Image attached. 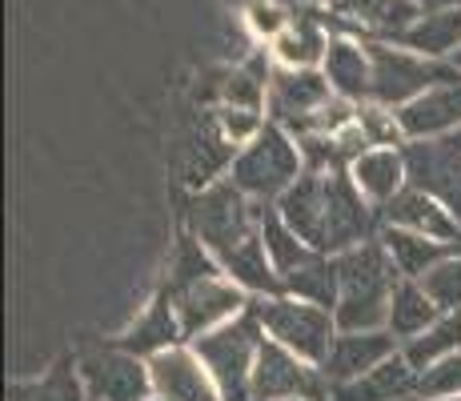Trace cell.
Instances as JSON below:
<instances>
[{"instance_id": "cell-1", "label": "cell", "mask_w": 461, "mask_h": 401, "mask_svg": "<svg viewBox=\"0 0 461 401\" xmlns=\"http://www.w3.org/2000/svg\"><path fill=\"white\" fill-rule=\"evenodd\" d=\"M337 278H341V297H337V329L341 333H369V329H385L389 321V297H393L397 265L389 261L381 241H366V245L349 249V253L333 257Z\"/></svg>"}, {"instance_id": "cell-2", "label": "cell", "mask_w": 461, "mask_h": 401, "mask_svg": "<svg viewBox=\"0 0 461 401\" xmlns=\"http://www.w3.org/2000/svg\"><path fill=\"white\" fill-rule=\"evenodd\" d=\"M261 333L265 329L249 305L229 325L193 342V353L205 361V369L212 373L225 401H253V365H257V350H261Z\"/></svg>"}, {"instance_id": "cell-3", "label": "cell", "mask_w": 461, "mask_h": 401, "mask_svg": "<svg viewBox=\"0 0 461 401\" xmlns=\"http://www.w3.org/2000/svg\"><path fill=\"white\" fill-rule=\"evenodd\" d=\"M261 329L269 333V342L285 345L289 353H297L301 361L309 365H325L333 342H337V317L333 309L309 305L301 297H289V293H277V297H261L253 305Z\"/></svg>"}, {"instance_id": "cell-4", "label": "cell", "mask_w": 461, "mask_h": 401, "mask_svg": "<svg viewBox=\"0 0 461 401\" xmlns=\"http://www.w3.org/2000/svg\"><path fill=\"white\" fill-rule=\"evenodd\" d=\"M301 173H305L301 169V145L281 124H265L261 137L245 145L233 160V185L253 201H281L297 185Z\"/></svg>"}, {"instance_id": "cell-5", "label": "cell", "mask_w": 461, "mask_h": 401, "mask_svg": "<svg viewBox=\"0 0 461 401\" xmlns=\"http://www.w3.org/2000/svg\"><path fill=\"white\" fill-rule=\"evenodd\" d=\"M261 221L265 209L253 205V197H245L233 181L229 185H209L197 201H193V233L209 249L212 257H229L237 245L261 237Z\"/></svg>"}, {"instance_id": "cell-6", "label": "cell", "mask_w": 461, "mask_h": 401, "mask_svg": "<svg viewBox=\"0 0 461 401\" xmlns=\"http://www.w3.org/2000/svg\"><path fill=\"white\" fill-rule=\"evenodd\" d=\"M369 65H374L369 96H374V105H385V109H405L429 88L457 80L454 65H438L429 57H418V52L405 49H385V44H369Z\"/></svg>"}, {"instance_id": "cell-7", "label": "cell", "mask_w": 461, "mask_h": 401, "mask_svg": "<svg viewBox=\"0 0 461 401\" xmlns=\"http://www.w3.org/2000/svg\"><path fill=\"white\" fill-rule=\"evenodd\" d=\"M165 293L173 297V305H176L185 342H197V337H205V333H212V329L229 325L233 317H241L245 309H249V301H245L249 293H245L233 278H225V273L168 285Z\"/></svg>"}, {"instance_id": "cell-8", "label": "cell", "mask_w": 461, "mask_h": 401, "mask_svg": "<svg viewBox=\"0 0 461 401\" xmlns=\"http://www.w3.org/2000/svg\"><path fill=\"white\" fill-rule=\"evenodd\" d=\"M333 386L321 365L301 361L277 342H261L253 365V401H330Z\"/></svg>"}, {"instance_id": "cell-9", "label": "cell", "mask_w": 461, "mask_h": 401, "mask_svg": "<svg viewBox=\"0 0 461 401\" xmlns=\"http://www.w3.org/2000/svg\"><path fill=\"white\" fill-rule=\"evenodd\" d=\"M369 233H374V213L353 177H345L341 169L325 173V257H341L366 245Z\"/></svg>"}, {"instance_id": "cell-10", "label": "cell", "mask_w": 461, "mask_h": 401, "mask_svg": "<svg viewBox=\"0 0 461 401\" xmlns=\"http://www.w3.org/2000/svg\"><path fill=\"white\" fill-rule=\"evenodd\" d=\"M81 378L85 389L96 401H153V369L140 365V358H132L117 345V350H96L81 361Z\"/></svg>"}, {"instance_id": "cell-11", "label": "cell", "mask_w": 461, "mask_h": 401, "mask_svg": "<svg viewBox=\"0 0 461 401\" xmlns=\"http://www.w3.org/2000/svg\"><path fill=\"white\" fill-rule=\"evenodd\" d=\"M149 369H153V389L161 401H225L205 361L185 345L149 358Z\"/></svg>"}, {"instance_id": "cell-12", "label": "cell", "mask_w": 461, "mask_h": 401, "mask_svg": "<svg viewBox=\"0 0 461 401\" xmlns=\"http://www.w3.org/2000/svg\"><path fill=\"white\" fill-rule=\"evenodd\" d=\"M405 169H410L413 189L433 193L461 221V149L454 141H446V145H413L405 153Z\"/></svg>"}, {"instance_id": "cell-13", "label": "cell", "mask_w": 461, "mask_h": 401, "mask_svg": "<svg viewBox=\"0 0 461 401\" xmlns=\"http://www.w3.org/2000/svg\"><path fill=\"white\" fill-rule=\"evenodd\" d=\"M397 353V337L389 329H369V333H337L330 358H325V378L330 386H349V381L366 378L381 361Z\"/></svg>"}, {"instance_id": "cell-14", "label": "cell", "mask_w": 461, "mask_h": 401, "mask_svg": "<svg viewBox=\"0 0 461 401\" xmlns=\"http://www.w3.org/2000/svg\"><path fill=\"white\" fill-rule=\"evenodd\" d=\"M385 221L397 229H410V233L429 237V241H441V245H454V249L461 241V221L433 197V193L413 189V185H405V189L385 205Z\"/></svg>"}, {"instance_id": "cell-15", "label": "cell", "mask_w": 461, "mask_h": 401, "mask_svg": "<svg viewBox=\"0 0 461 401\" xmlns=\"http://www.w3.org/2000/svg\"><path fill=\"white\" fill-rule=\"evenodd\" d=\"M397 121H402L405 137H413V141L461 132V77L429 88V93H421L405 109H397Z\"/></svg>"}, {"instance_id": "cell-16", "label": "cell", "mask_w": 461, "mask_h": 401, "mask_svg": "<svg viewBox=\"0 0 461 401\" xmlns=\"http://www.w3.org/2000/svg\"><path fill=\"white\" fill-rule=\"evenodd\" d=\"M277 217L305 245L325 253V173H301L294 189L277 201Z\"/></svg>"}, {"instance_id": "cell-17", "label": "cell", "mask_w": 461, "mask_h": 401, "mask_svg": "<svg viewBox=\"0 0 461 401\" xmlns=\"http://www.w3.org/2000/svg\"><path fill=\"white\" fill-rule=\"evenodd\" d=\"M181 342H185V329H181V317H176V305L168 293H161V297H153V305L125 329V337H121L117 345L125 353H132V358H157V353L173 350V345H181Z\"/></svg>"}, {"instance_id": "cell-18", "label": "cell", "mask_w": 461, "mask_h": 401, "mask_svg": "<svg viewBox=\"0 0 461 401\" xmlns=\"http://www.w3.org/2000/svg\"><path fill=\"white\" fill-rule=\"evenodd\" d=\"M413 394H418V369L397 350L393 358L369 369L366 378L349 381V386H333L330 401H405Z\"/></svg>"}, {"instance_id": "cell-19", "label": "cell", "mask_w": 461, "mask_h": 401, "mask_svg": "<svg viewBox=\"0 0 461 401\" xmlns=\"http://www.w3.org/2000/svg\"><path fill=\"white\" fill-rule=\"evenodd\" d=\"M349 177L361 189V197L385 209V205L405 189L410 169H405V153H397V149H369V153H361L349 165Z\"/></svg>"}, {"instance_id": "cell-20", "label": "cell", "mask_w": 461, "mask_h": 401, "mask_svg": "<svg viewBox=\"0 0 461 401\" xmlns=\"http://www.w3.org/2000/svg\"><path fill=\"white\" fill-rule=\"evenodd\" d=\"M333 88L325 73H317V68H289V73H281L273 80V109L281 113V117H297V129L313 117L321 105L333 101Z\"/></svg>"}, {"instance_id": "cell-21", "label": "cell", "mask_w": 461, "mask_h": 401, "mask_svg": "<svg viewBox=\"0 0 461 401\" xmlns=\"http://www.w3.org/2000/svg\"><path fill=\"white\" fill-rule=\"evenodd\" d=\"M321 73L330 80L333 96H341V101H361V96H369V85H374L369 49H357L353 41H330Z\"/></svg>"}, {"instance_id": "cell-22", "label": "cell", "mask_w": 461, "mask_h": 401, "mask_svg": "<svg viewBox=\"0 0 461 401\" xmlns=\"http://www.w3.org/2000/svg\"><path fill=\"white\" fill-rule=\"evenodd\" d=\"M381 245H385L389 261L397 265V273L410 281H421L438 261H446L449 253H457L454 245H441V241H429V237L410 233V229H397V225H389L385 233H381Z\"/></svg>"}, {"instance_id": "cell-23", "label": "cell", "mask_w": 461, "mask_h": 401, "mask_svg": "<svg viewBox=\"0 0 461 401\" xmlns=\"http://www.w3.org/2000/svg\"><path fill=\"white\" fill-rule=\"evenodd\" d=\"M438 317H441V309L433 305V297L421 289V281H410V278L397 281L393 297H389V321H385V329L397 342L421 337Z\"/></svg>"}, {"instance_id": "cell-24", "label": "cell", "mask_w": 461, "mask_h": 401, "mask_svg": "<svg viewBox=\"0 0 461 401\" xmlns=\"http://www.w3.org/2000/svg\"><path fill=\"white\" fill-rule=\"evenodd\" d=\"M402 41L410 44L418 57H429V60L457 52L461 49V5L441 8V13H433V16H421L413 29L402 32Z\"/></svg>"}, {"instance_id": "cell-25", "label": "cell", "mask_w": 461, "mask_h": 401, "mask_svg": "<svg viewBox=\"0 0 461 401\" xmlns=\"http://www.w3.org/2000/svg\"><path fill=\"white\" fill-rule=\"evenodd\" d=\"M261 237H265V249H269V261H273V269H277L281 285H285V278H294L297 269L313 265L317 257H325V253H317L313 245H305V241H301L294 229H289L285 221L277 217V213H265Z\"/></svg>"}, {"instance_id": "cell-26", "label": "cell", "mask_w": 461, "mask_h": 401, "mask_svg": "<svg viewBox=\"0 0 461 401\" xmlns=\"http://www.w3.org/2000/svg\"><path fill=\"white\" fill-rule=\"evenodd\" d=\"M402 353L418 373L429 369V365H438L441 358H449V353H461V309L457 314H441L421 337L405 342Z\"/></svg>"}, {"instance_id": "cell-27", "label": "cell", "mask_w": 461, "mask_h": 401, "mask_svg": "<svg viewBox=\"0 0 461 401\" xmlns=\"http://www.w3.org/2000/svg\"><path fill=\"white\" fill-rule=\"evenodd\" d=\"M325 52H330V41L317 29L313 16H301L297 24H289V29L273 41V57L285 68H313L325 60Z\"/></svg>"}, {"instance_id": "cell-28", "label": "cell", "mask_w": 461, "mask_h": 401, "mask_svg": "<svg viewBox=\"0 0 461 401\" xmlns=\"http://www.w3.org/2000/svg\"><path fill=\"white\" fill-rule=\"evenodd\" d=\"M333 8L345 21H361L381 32H405L413 29V16H418L413 0H333Z\"/></svg>"}, {"instance_id": "cell-29", "label": "cell", "mask_w": 461, "mask_h": 401, "mask_svg": "<svg viewBox=\"0 0 461 401\" xmlns=\"http://www.w3.org/2000/svg\"><path fill=\"white\" fill-rule=\"evenodd\" d=\"M285 293H289V297L309 301V305L337 309V297H341L337 261H330V257H317L313 265H305V269H297L294 278H285Z\"/></svg>"}, {"instance_id": "cell-30", "label": "cell", "mask_w": 461, "mask_h": 401, "mask_svg": "<svg viewBox=\"0 0 461 401\" xmlns=\"http://www.w3.org/2000/svg\"><path fill=\"white\" fill-rule=\"evenodd\" d=\"M13 401H85V378L68 365H57L41 381H21L13 389Z\"/></svg>"}, {"instance_id": "cell-31", "label": "cell", "mask_w": 461, "mask_h": 401, "mask_svg": "<svg viewBox=\"0 0 461 401\" xmlns=\"http://www.w3.org/2000/svg\"><path fill=\"white\" fill-rule=\"evenodd\" d=\"M421 289L433 297L441 314H457L461 309V253H449L421 278Z\"/></svg>"}, {"instance_id": "cell-32", "label": "cell", "mask_w": 461, "mask_h": 401, "mask_svg": "<svg viewBox=\"0 0 461 401\" xmlns=\"http://www.w3.org/2000/svg\"><path fill=\"white\" fill-rule=\"evenodd\" d=\"M418 397L421 401H441V397H461V353H449L438 365L418 373Z\"/></svg>"}, {"instance_id": "cell-33", "label": "cell", "mask_w": 461, "mask_h": 401, "mask_svg": "<svg viewBox=\"0 0 461 401\" xmlns=\"http://www.w3.org/2000/svg\"><path fill=\"white\" fill-rule=\"evenodd\" d=\"M357 124H361V132L369 137V145H377V149H393L397 141L405 137L397 113H389L385 105H361V109H357Z\"/></svg>"}, {"instance_id": "cell-34", "label": "cell", "mask_w": 461, "mask_h": 401, "mask_svg": "<svg viewBox=\"0 0 461 401\" xmlns=\"http://www.w3.org/2000/svg\"><path fill=\"white\" fill-rule=\"evenodd\" d=\"M217 124H221V132H225V141L229 145H253L257 137H261V129H265V121H261V113H253V109H233V105H225V109L217 113Z\"/></svg>"}, {"instance_id": "cell-35", "label": "cell", "mask_w": 461, "mask_h": 401, "mask_svg": "<svg viewBox=\"0 0 461 401\" xmlns=\"http://www.w3.org/2000/svg\"><path fill=\"white\" fill-rule=\"evenodd\" d=\"M249 24H253V32H261V37H273V41H277L281 32L289 29L285 13H281L277 5H269V0H257V5L249 8Z\"/></svg>"}, {"instance_id": "cell-36", "label": "cell", "mask_w": 461, "mask_h": 401, "mask_svg": "<svg viewBox=\"0 0 461 401\" xmlns=\"http://www.w3.org/2000/svg\"><path fill=\"white\" fill-rule=\"evenodd\" d=\"M454 68H457V73H461V49L454 52Z\"/></svg>"}, {"instance_id": "cell-37", "label": "cell", "mask_w": 461, "mask_h": 401, "mask_svg": "<svg viewBox=\"0 0 461 401\" xmlns=\"http://www.w3.org/2000/svg\"><path fill=\"white\" fill-rule=\"evenodd\" d=\"M454 145H457V149H461V132H454Z\"/></svg>"}, {"instance_id": "cell-38", "label": "cell", "mask_w": 461, "mask_h": 401, "mask_svg": "<svg viewBox=\"0 0 461 401\" xmlns=\"http://www.w3.org/2000/svg\"><path fill=\"white\" fill-rule=\"evenodd\" d=\"M441 401H461V397H441Z\"/></svg>"}, {"instance_id": "cell-39", "label": "cell", "mask_w": 461, "mask_h": 401, "mask_svg": "<svg viewBox=\"0 0 461 401\" xmlns=\"http://www.w3.org/2000/svg\"><path fill=\"white\" fill-rule=\"evenodd\" d=\"M433 5H441V0H433Z\"/></svg>"}, {"instance_id": "cell-40", "label": "cell", "mask_w": 461, "mask_h": 401, "mask_svg": "<svg viewBox=\"0 0 461 401\" xmlns=\"http://www.w3.org/2000/svg\"><path fill=\"white\" fill-rule=\"evenodd\" d=\"M405 401H413V397H405Z\"/></svg>"}, {"instance_id": "cell-41", "label": "cell", "mask_w": 461, "mask_h": 401, "mask_svg": "<svg viewBox=\"0 0 461 401\" xmlns=\"http://www.w3.org/2000/svg\"><path fill=\"white\" fill-rule=\"evenodd\" d=\"M294 401H301V397H294Z\"/></svg>"}, {"instance_id": "cell-42", "label": "cell", "mask_w": 461, "mask_h": 401, "mask_svg": "<svg viewBox=\"0 0 461 401\" xmlns=\"http://www.w3.org/2000/svg\"><path fill=\"white\" fill-rule=\"evenodd\" d=\"M157 401H161V397H157Z\"/></svg>"}]
</instances>
